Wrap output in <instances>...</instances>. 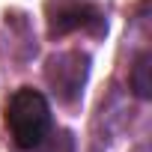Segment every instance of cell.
Segmentation results:
<instances>
[{
    "label": "cell",
    "mask_w": 152,
    "mask_h": 152,
    "mask_svg": "<svg viewBox=\"0 0 152 152\" xmlns=\"http://www.w3.org/2000/svg\"><path fill=\"white\" fill-rule=\"evenodd\" d=\"M6 125H9V134H12L15 146L33 152L48 137V131L54 128L48 99L33 87L15 90L9 104H6Z\"/></svg>",
    "instance_id": "1"
},
{
    "label": "cell",
    "mask_w": 152,
    "mask_h": 152,
    "mask_svg": "<svg viewBox=\"0 0 152 152\" xmlns=\"http://www.w3.org/2000/svg\"><path fill=\"white\" fill-rule=\"evenodd\" d=\"M87 75H90V57L81 51H63L54 54L45 66V81L54 90V96L66 104L78 102L87 84Z\"/></svg>",
    "instance_id": "2"
},
{
    "label": "cell",
    "mask_w": 152,
    "mask_h": 152,
    "mask_svg": "<svg viewBox=\"0 0 152 152\" xmlns=\"http://www.w3.org/2000/svg\"><path fill=\"white\" fill-rule=\"evenodd\" d=\"M90 33V36H104L107 21L99 6L81 3V0H60V3H48V33L66 36V33Z\"/></svg>",
    "instance_id": "3"
},
{
    "label": "cell",
    "mask_w": 152,
    "mask_h": 152,
    "mask_svg": "<svg viewBox=\"0 0 152 152\" xmlns=\"http://www.w3.org/2000/svg\"><path fill=\"white\" fill-rule=\"evenodd\" d=\"M131 90H134L140 99H149V96H152V54H149V51H143V54L134 60Z\"/></svg>",
    "instance_id": "4"
},
{
    "label": "cell",
    "mask_w": 152,
    "mask_h": 152,
    "mask_svg": "<svg viewBox=\"0 0 152 152\" xmlns=\"http://www.w3.org/2000/svg\"><path fill=\"white\" fill-rule=\"evenodd\" d=\"M39 152H75V140H72V134L69 131H48V137L36 146Z\"/></svg>",
    "instance_id": "5"
}]
</instances>
